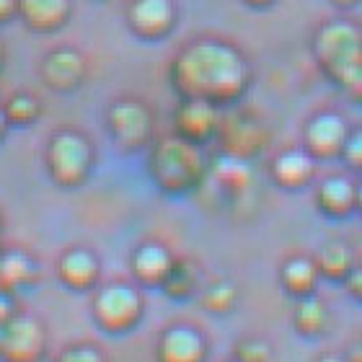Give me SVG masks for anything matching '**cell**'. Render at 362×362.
Returning <instances> with one entry per match:
<instances>
[{
  "label": "cell",
  "mask_w": 362,
  "mask_h": 362,
  "mask_svg": "<svg viewBox=\"0 0 362 362\" xmlns=\"http://www.w3.org/2000/svg\"><path fill=\"white\" fill-rule=\"evenodd\" d=\"M243 3L251 8H269V6H274L277 0H243Z\"/></svg>",
  "instance_id": "32"
},
{
  "label": "cell",
  "mask_w": 362,
  "mask_h": 362,
  "mask_svg": "<svg viewBox=\"0 0 362 362\" xmlns=\"http://www.w3.org/2000/svg\"><path fill=\"white\" fill-rule=\"evenodd\" d=\"M279 282L285 287V293H290L293 298H305L313 295L318 282V269L316 262L308 257H293L287 259L282 269H279Z\"/></svg>",
  "instance_id": "20"
},
{
  "label": "cell",
  "mask_w": 362,
  "mask_h": 362,
  "mask_svg": "<svg viewBox=\"0 0 362 362\" xmlns=\"http://www.w3.org/2000/svg\"><path fill=\"white\" fill-rule=\"evenodd\" d=\"M349 127L339 114L324 112L316 114L305 127V151L313 160H326L341 156V148L347 143Z\"/></svg>",
  "instance_id": "11"
},
{
  "label": "cell",
  "mask_w": 362,
  "mask_h": 362,
  "mask_svg": "<svg viewBox=\"0 0 362 362\" xmlns=\"http://www.w3.org/2000/svg\"><path fill=\"white\" fill-rule=\"evenodd\" d=\"M145 303L140 290L127 282H109L98 287L90 303L93 321L106 334H127L143 318Z\"/></svg>",
  "instance_id": "5"
},
{
  "label": "cell",
  "mask_w": 362,
  "mask_h": 362,
  "mask_svg": "<svg viewBox=\"0 0 362 362\" xmlns=\"http://www.w3.org/2000/svg\"><path fill=\"white\" fill-rule=\"evenodd\" d=\"M54 362H109V357L93 344H70Z\"/></svg>",
  "instance_id": "27"
},
{
  "label": "cell",
  "mask_w": 362,
  "mask_h": 362,
  "mask_svg": "<svg viewBox=\"0 0 362 362\" xmlns=\"http://www.w3.org/2000/svg\"><path fill=\"white\" fill-rule=\"evenodd\" d=\"M96 153L81 129H57L45 148V166L54 187L78 189L88 181Z\"/></svg>",
  "instance_id": "4"
},
{
  "label": "cell",
  "mask_w": 362,
  "mask_h": 362,
  "mask_svg": "<svg viewBox=\"0 0 362 362\" xmlns=\"http://www.w3.org/2000/svg\"><path fill=\"white\" fill-rule=\"evenodd\" d=\"M47 357V329L42 321L16 313L0 329V360L3 362H39Z\"/></svg>",
  "instance_id": "7"
},
{
  "label": "cell",
  "mask_w": 362,
  "mask_h": 362,
  "mask_svg": "<svg viewBox=\"0 0 362 362\" xmlns=\"http://www.w3.org/2000/svg\"><path fill=\"white\" fill-rule=\"evenodd\" d=\"M39 78L54 93H73L88 78L86 54L76 47H57L47 52L39 62Z\"/></svg>",
  "instance_id": "8"
},
{
  "label": "cell",
  "mask_w": 362,
  "mask_h": 362,
  "mask_svg": "<svg viewBox=\"0 0 362 362\" xmlns=\"http://www.w3.org/2000/svg\"><path fill=\"white\" fill-rule=\"evenodd\" d=\"M0 70H3V47H0Z\"/></svg>",
  "instance_id": "37"
},
{
  "label": "cell",
  "mask_w": 362,
  "mask_h": 362,
  "mask_svg": "<svg viewBox=\"0 0 362 362\" xmlns=\"http://www.w3.org/2000/svg\"><path fill=\"white\" fill-rule=\"evenodd\" d=\"M171 86L181 98L204 101L223 109L235 104L251 83L249 60L238 47L220 39H199L171 62Z\"/></svg>",
  "instance_id": "1"
},
{
  "label": "cell",
  "mask_w": 362,
  "mask_h": 362,
  "mask_svg": "<svg viewBox=\"0 0 362 362\" xmlns=\"http://www.w3.org/2000/svg\"><path fill=\"white\" fill-rule=\"evenodd\" d=\"M0 109H3L6 122L11 127H31L42 117V101L34 93H29V90L11 93Z\"/></svg>",
  "instance_id": "23"
},
{
  "label": "cell",
  "mask_w": 362,
  "mask_h": 362,
  "mask_svg": "<svg viewBox=\"0 0 362 362\" xmlns=\"http://www.w3.org/2000/svg\"><path fill=\"white\" fill-rule=\"evenodd\" d=\"M127 23L135 37L148 42L168 37L176 26L174 0H132L127 8Z\"/></svg>",
  "instance_id": "10"
},
{
  "label": "cell",
  "mask_w": 362,
  "mask_h": 362,
  "mask_svg": "<svg viewBox=\"0 0 362 362\" xmlns=\"http://www.w3.org/2000/svg\"><path fill=\"white\" fill-rule=\"evenodd\" d=\"M199 303H202L204 310H210L215 316H223V313H230L238 303V290H235L233 282L228 279H215L204 287L202 295H199Z\"/></svg>",
  "instance_id": "25"
},
{
  "label": "cell",
  "mask_w": 362,
  "mask_h": 362,
  "mask_svg": "<svg viewBox=\"0 0 362 362\" xmlns=\"http://www.w3.org/2000/svg\"><path fill=\"white\" fill-rule=\"evenodd\" d=\"M18 13V0H0V26L11 23Z\"/></svg>",
  "instance_id": "31"
},
{
  "label": "cell",
  "mask_w": 362,
  "mask_h": 362,
  "mask_svg": "<svg viewBox=\"0 0 362 362\" xmlns=\"http://www.w3.org/2000/svg\"><path fill=\"white\" fill-rule=\"evenodd\" d=\"M316 160L308 151H285L272 160V179L282 189H300L313 179Z\"/></svg>",
  "instance_id": "17"
},
{
  "label": "cell",
  "mask_w": 362,
  "mask_h": 362,
  "mask_svg": "<svg viewBox=\"0 0 362 362\" xmlns=\"http://www.w3.org/2000/svg\"><path fill=\"white\" fill-rule=\"evenodd\" d=\"M16 313H18V310H16L13 295L6 293V290H0V329H3V326H6Z\"/></svg>",
  "instance_id": "29"
},
{
  "label": "cell",
  "mask_w": 362,
  "mask_h": 362,
  "mask_svg": "<svg viewBox=\"0 0 362 362\" xmlns=\"http://www.w3.org/2000/svg\"><path fill=\"white\" fill-rule=\"evenodd\" d=\"M316 269L318 277H329V279H344L352 272V251L339 241L326 243L324 249L316 254Z\"/></svg>",
  "instance_id": "24"
},
{
  "label": "cell",
  "mask_w": 362,
  "mask_h": 362,
  "mask_svg": "<svg viewBox=\"0 0 362 362\" xmlns=\"http://www.w3.org/2000/svg\"><path fill=\"white\" fill-rule=\"evenodd\" d=\"M233 360L235 362H269L272 360V347L264 339L249 337V339H241L238 344H235Z\"/></svg>",
  "instance_id": "26"
},
{
  "label": "cell",
  "mask_w": 362,
  "mask_h": 362,
  "mask_svg": "<svg viewBox=\"0 0 362 362\" xmlns=\"http://www.w3.org/2000/svg\"><path fill=\"white\" fill-rule=\"evenodd\" d=\"M39 362H54V360H47V357H42V360H39Z\"/></svg>",
  "instance_id": "38"
},
{
  "label": "cell",
  "mask_w": 362,
  "mask_h": 362,
  "mask_svg": "<svg viewBox=\"0 0 362 362\" xmlns=\"http://www.w3.org/2000/svg\"><path fill=\"white\" fill-rule=\"evenodd\" d=\"M220 124H223V112L218 106L204 104V101L181 98L179 109L174 114V135L184 137L194 145H202L212 137H218Z\"/></svg>",
  "instance_id": "9"
},
{
  "label": "cell",
  "mask_w": 362,
  "mask_h": 362,
  "mask_svg": "<svg viewBox=\"0 0 362 362\" xmlns=\"http://www.w3.org/2000/svg\"><path fill=\"white\" fill-rule=\"evenodd\" d=\"M355 207L357 210H362V184L360 187H355Z\"/></svg>",
  "instance_id": "34"
},
{
  "label": "cell",
  "mask_w": 362,
  "mask_h": 362,
  "mask_svg": "<svg viewBox=\"0 0 362 362\" xmlns=\"http://www.w3.org/2000/svg\"><path fill=\"white\" fill-rule=\"evenodd\" d=\"M344 285H347L349 295L352 298H357V300H362V267H352V272H349L347 277H344Z\"/></svg>",
  "instance_id": "30"
},
{
  "label": "cell",
  "mask_w": 362,
  "mask_h": 362,
  "mask_svg": "<svg viewBox=\"0 0 362 362\" xmlns=\"http://www.w3.org/2000/svg\"><path fill=\"white\" fill-rule=\"evenodd\" d=\"M158 362H204L207 360V344L204 337L192 326H171L160 334L156 347Z\"/></svg>",
  "instance_id": "15"
},
{
  "label": "cell",
  "mask_w": 362,
  "mask_h": 362,
  "mask_svg": "<svg viewBox=\"0 0 362 362\" xmlns=\"http://www.w3.org/2000/svg\"><path fill=\"white\" fill-rule=\"evenodd\" d=\"M37 282V264L23 251L0 254V290L16 295Z\"/></svg>",
  "instance_id": "19"
},
{
  "label": "cell",
  "mask_w": 362,
  "mask_h": 362,
  "mask_svg": "<svg viewBox=\"0 0 362 362\" xmlns=\"http://www.w3.org/2000/svg\"><path fill=\"white\" fill-rule=\"evenodd\" d=\"M207 158L202 145H194L179 135L163 137L151 148L148 171L156 187L166 194H189L207 179Z\"/></svg>",
  "instance_id": "3"
},
{
  "label": "cell",
  "mask_w": 362,
  "mask_h": 362,
  "mask_svg": "<svg viewBox=\"0 0 362 362\" xmlns=\"http://www.w3.org/2000/svg\"><path fill=\"white\" fill-rule=\"evenodd\" d=\"M337 6H344V8H349V6H355V3H360V0H334Z\"/></svg>",
  "instance_id": "35"
},
{
  "label": "cell",
  "mask_w": 362,
  "mask_h": 362,
  "mask_svg": "<svg viewBox=\"0 0 362 362\" xmlns=\"http://www.w3.org/2000/svg\"><path fill=\"white\" fill-rule=\"evenodd\" d=\"M230 362H235V360H230Z\"/></svg>",
  "instance_id": "39"
},
{
  "label": "cell",
  "mask_w": 362,
  "mask_h": 362,
  "mask_svg": "<svg viewBox=\"0 0 362 362\" xmlns=\"http://www.w3.org/2000/svg\"><path fill=\"white\" fill-rule=\"evenodd\" d=\"M174 254L160 246V243H143L140 249H135L132 259H129V272L132 277L145 287H160L163 279L168 277V272L174 267Z\"/></svg>",
  "instance_id": "16"
},
{
  "label": "cell",
  "mask_w": 362,
  "mask_h": 362,
  "mask_svg": "<svg viewBox=\"0 0 362 362\" xmlns=\"http://www.w3.org/2000/svg\"><path fill=\"white\" fill-rule=\"evenodd\" d=\"M341 156L352 168H362V129L357 132H349L347 143L341 148Z\"/></svg>",
  "instance_id": "28"
},
{
  "label": "cell",
  "mask_w": 362,
  "mask_h": 362,
  "mask_svg": "<svg viewBox=\"0 0 362 362\" xmlns=\"http://www.w3.org/2000/svg\"><path fill=\"white\" fill-rule=\"evenodd\" d=\"M218 137L223 143V153L241 160H249L251 156H257L267 143L264 127L251 117H233V119L223 117Z\"/></svg>",
  "instance_id": "13"
},
{
  "label": "cell",
  "mask_w": 362,
  "mask_h": 362,
  "mask_svg": "<svg viewBox=\"0 0 362 362\" xmlns=\"http://www.w3.org/2000/svg\"><path fill=\"white\" fill-rule=\"evenodd\" d=\"M104 119L106 132L122 153H137L151 145L156 122L151 106L140 98H117L109 104Z\"/></svg>",
  "instance_id": "6"
},
{
  "label": "cell",
  "mask_w": 362,
  "mask_h": 362,
  "mask_svg": "<svg viewBox=\"0 0 362 362\" xmlns=\"http://www.w3.org/2000/svg\"><path fill=\"white\" fill-rule=\"evenodd\" d=\"M313 52L324 73L349 96L362 98V29L349 21H329L316 31Z\"/></svg>",
  "instance_id": "2"
},
{
  "label": "cell",
  "mask_w": 362,
  "mask_h": 362,
  "mask_svg": "<svg viewBox=\"0 0 362 362\" xmlns=\"http://www.w3.org/2000/svg\"><path fill=\"white\" fill-rule=\"evenodd\" d=\"M318 362H344V360H341V357H334V355H324Z\"/></svg>",
  "instance_id": "36"
},
{
  "label": "cell",
  "mask_w": 362,
  "mask_h": 362,
  "mask_svg": "<svg viewBox=\"0 0 362 362\" xmlns=\"http://www.w3.org/2000/svg\"><path fill=\"white\" fill-rule=\"evenodd\" d=\"M197 287H199V269H197L194 262L174 259V267L168 272V277L163 279L160 290L174 300H187L197 293Z\"/></svg>",
  "instance_id": "22"
},
{
  "label": "cell",
  "mask_w": 362,
  "mask_h": 362,
  "mask_svg": "<svg viewBox=\"0 0 362 362\" xmlns=\"http://www.w3.org/2000/svg\"><path fill=\"white\" fill-rule=\"evenodd\" d=\"M318 210L332 215V218H344L355 210V184L347 176H329L321 181L316 192Z\"/></svg>",
  "instance_id": "18"
},
{
  "label": "cell",
  "mask_w": 362,
  "mask_h": 362,
  "mask_svg": "<svg viewBox=\"0 0 362 362\" xmlns=\"http://www.w3.org/2000/svg\"><path fill=\"white\" fill-rule=\"evenodd\" d=\"M57 279L73 293H88L101 279V262L90 249L76 246V249L62 251L57 259Z\"/></svg>",
  "instance_id": "12"
},
{
  "label": "cell",
  "mask_w": 362,
  "mask_h": 362,
  "mask_svg": "<svg viewBox=\"0 0 362 362\" xmlns=\"http://www.w3.org/2000/svg\"><path fill=\"white\" fill-rule=\"evenodd\" d=\"M73 0H18L16 18L34 34H54L68 26Z\"/></svg>",
  "instance_id": "14"
},
{
  "label": "cell",
  "mask_w": 362,
  "mask_h": 362,
  "mask_svg": "<svg viewBox=\"0 0 362 362\" xmlns=\"http://www.w3.org/2000/svg\"><path fill=\"white\" fill-rule=\"evenodd\" d=\"M8 129H11V124H8V122H6V114H3V109H0V143L6 140Z\"/></svg>",
  "instance_id": "33"
},
{
  "label": "cell",
  "mask_w": 362,
  "mask_h": 362,
  "mask_svg": "<svg viewBox=\"0 0 362 362\" xmlns=\"http://www.w3.org/2000/svg\"><path fill=\"white\" fill-rule=\"evenodd\" d=\"M293 324L298 329V334H303V337H318L329 326V310L313 295L298 298V305L293 310Z\"/></svg>",
  "instance_id": "21"
}]
</instances>
